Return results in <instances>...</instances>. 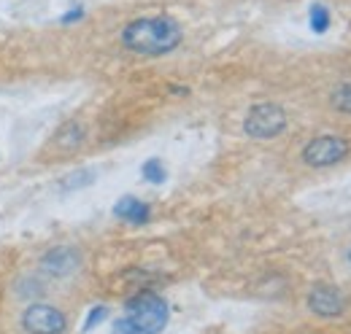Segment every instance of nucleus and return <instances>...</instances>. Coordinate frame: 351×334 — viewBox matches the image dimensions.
I'll return each instance as SVG.
<instances>
[{
    "label": "nucleus",
    "instance_id": "obj_11",
    "mask_svg": "<svg viewBox=\"0 0 351 334\" xmlns=\"http://www.w3.org/2000/svg\"><path fill=\"white\" fill-rule=\"evenodd\" d=\"M95 181V170H89V167H82V170H76V172H71V175H65L62 181H60V192H73V189H84Z\"/></svg>",
    "mask_w": 351,
    "mask_h": 334
},
{
    "label": "nucleus",
    "instance_id": "obj_10",
    "mask_svg": "<svg viewBox=\"0 0 351 334\" xmlns=\"http://www.w3.org/2000/svg\"><path fill=\"white\" fill-rule=\"evenodd\" d=\"M330 22H332L330 8H327V5H322V3H313V5H311V11H308V25H311V30L322 36V33H327V30H330Z\"/></svg>",
    "mask_w": 351,
    "mask_h": 334
},
{
    "label": "nucleus",
    "instance_id": "obj_4",
    "mask_svg": "<svg viewBox=\"0 0 351 334\" xmlns=\"http://www.w3.org/2000/svg\"><path fill=\"white\" fill-rule=\"evenodd\" d=\"M22 329L27 334H65L68 329V318L60 307L44 305V302H33L25 313H22Z\"/></svg>",
    "mask_w": 351,
    "mask_h": 334
},
{
    "label": "nucleus",
    "instance_id": "obj_8",
    "mask_svg": "<svg viewBox=\"0 0 351 334\" xmlns=\"http://www.w3.org/2000/svg\"><path fill=\"white\" fill-rule=\"evenodd\" d=\"M114 216L117 218H122V221H128V224H146L149 221V216H152V208L143 203V200H138V197H122L117 205H114Z\"/></svg>",
    "mask_w": 351,
    "mask_h": 334
},
{
    "label": "nucleus",
    "instance_id": "obj_6",
    "mask_svg": "<svg viewBox=\"0 0 351 334\" xmlns=\"http://www.w3.org/2000/svg\"><path fill=\"white\" fill-rule=\"evenodd\" d=\"M308 310L322 318H338L346 310V296L335 286H313L308 294Z\"/></svg>",
    "mask_w": 351,
    "mask_h": 334
},
{
    "label": "nucleus",
    "instance_id": "obj_7",
    "mask_svg": "<svg viewBox=\"0 0 351 334\" xmlns=\"http://www.w3.org/2000/svg\"><path fill=\"white\" fill-rule=\"evenodd\" d=\"M82 267V253L71 246H57L41 259V270L51 278H71Z\"/></svg>",
    "mask_w": 351,
    "mask_h": 334
},
{
    "label": "nucleus",
    "instance_id": "obj_3",
    "mask_svg": "<svg viewBox=\"0 0 351 334\" xmlns=\"http://www.w3.org/2000/svg\"><path fill=\"white\" fill-rule=\"evenodd\" d=\"M284 129H287V111L276 103H257L243 119V132L254 140H270Z\"/></svg>",
    "mask_w": 351,
    "mask_h": 334
},
{
    "label": "nucleus",
    "instance_id": "obj_1",
    "mask_svg": "<svg viewBox=\"0 0 351 334\" xmlns=\"http://www.w3.org/2000/svg\"><path fill=\"white\" fill-rule=\"evenodd\" d=\"M184 41V30L173 16H141L132 19L130 25L122 30V43L143 57H162L178 49Z\"/></svg>",
    "mask_w": 351,
    "mask_h": 334
},
{
    "label": "nucleus",
    "instance_id": "obj_2",
    "mask_svg": "<svg viewBox=\"0 0 351 334\" xmlns=\"http://www.w3.org/2000/svg\"><path fill=\"white\" fill-rule=\"evenodd\" d=\"M171 307L154 292H138L125 302V316L114 321V334H160L168 326Z\"/></svg>",
    "mask_w": 351,
    "mask_h": 334
},
{
    "label": "nucleus",
    "instance_id": "obj_16",
    "mask_svg": "<svg viewBox=\"0 0 351 334\" xmlns=\"http://www.w3.org/2000/svg\"><path fill=\"white\" fill-rule=\"evenodd\" d=\"M349 264H351V248H349Z\"/></svg>",
    "mask_w": 351,
    "mask_h": 334
},
{
    "label": "nucleus",
    "instance_id": "obj_14",
    "mask_svg": "<svg viewBox=\"0 0 351 334\" xmlns=\"http://www.w3.org/2000/svg\"><path fill=\"white\" fill-rule=\"evenodd\" d=\"M106 316H108V307L106 305H97V307H92L87 316V321H84V332H92L100 321H106Z\"/></svg>",
    "mask_w": 351,
    "mask_h": 334
},
{
    "label": "nucleus",
    "instance_id": "obj_15",
    "mask_svg": "<svg viewBox=\"0 0 351 334\" xmlns=\"http://www.w3.org/2000/svg\"><path fill=\"white\" fill-rule=\"evenodd\" d=\"M79 19H84V8H82V5H73L68 14H62V16H60V22H62V25H73V22H79Z\"/></svg>",
    "mask_w": 351,
    "mask_h": 334
},
{
    "label": "nucleus",
    "instance_id": "obj_12",
    "mask_svg": "<svg viewBox=\"0 0 351 334\" xmlns=\"http://www.w3.org/2000/svg\"><path fill=\"white\" fill-rule=\"evenodd\" d=\"M141 175H143L149 183H165L168 170H165V165H162L160 159H149V162H143V167H141Z\"/></svg>",
    "mask_w": 351,
    "mask_h": 334
},
{
    "label": "nucleus",
    "instance_id": "obj_9",
    "mask_svg": "<svg viewBox=\"0 0 351 334\" xmlns=\"http://www.w3.org/2000/svg\"><path fill=\"white\" fill-rule=\"evenodd\" d=\"M51 143H54L57 151L71 154V151H76L84 143V127L79 125V122H65V125L57 129V135L51 138Z\"/></svg>",
    "mask_w": 351,
    "mask_h": 334
},
{
    "label": "nucleus",
    "instance_id": "obj_5",
    "mask_svg": "<svg viewBox=\"0 0 351 334\" xmlns=\"http://www.w3.org/2000/svg\"><path fill=\"white\" fill-rule=\"evenodd\" d=\"M349 154V143L338 135H319L303 149V162L308 167H332Z\"/></svg>",
    "mask_w": 351,
    "mask_h": 334
},
{
    "label": "nucleus",
    "instance_id": "obj_13",
    "mask_svg": "<svg viewBox=\"0 0 351 334\" xmlns=\"http://www.w3.org/2000/svg\"><path fill=\"white\" fill-rule=\"evenodd\" d=\"M330 103H332V108H335V111H341V114H351V84L338 86V89L332 92Z\"/></svg>",
    "mask_w": 351,
    "mask_h": 334
}]
</instances>
